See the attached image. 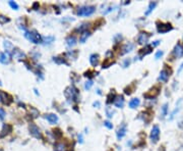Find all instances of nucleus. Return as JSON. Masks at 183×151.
Returning <instances> with one entry per match:
<instances>
[{
    "label": "nucleus",
    "mask_w": 183,
    "mask_h": 151,
    "mask_svg": "<svg viewBox=\"0 0 183 151\" xmlns=\"http://www.w3.org/2000/svg\"><path fill=\"white\" fill-rule=\"evenodd\" d=\"M64 95H65L66 99H68V100H71L73 102H77L79 101V91L77 90L74 86H70V87H67V88L65 89V91H64Z\"/></svg>",
    "instance_id": "nucleus-1"
},
{
    "label": "nucleus",
    "mask_w": 183,
    "mask_h": 151,
    "mask_svg": "<svg viewBox=\"0 0 183 151\" xmlns=\"http://www.w3.org/2000/svg\"><path fill=\"white\" fill-rule=\"evenodd\" d=\"M25 37L31 42L35 43V44H41L43 43V37L41 36L37 31H25Z\"/></svg>",
    "instance_id": "nucleus-2"
},
{
    "label": "nucleus",
    "mask_w": 183,
    "mask_h": 151,
    "mask_svg": "<svg viewBox=\"0 0 183 151\" xmlns=\"http://www.w3.org/2000/svg\"><path fill=\"white\" fill-rule=\"evenodd\" d=\"M96 11V6L94 5H84V6L78 7L76 14L78 17H90Z\"/></svg>",
    "instance_id": "nucleus-3"
},
{
    "label": "nucleus",
    "mask_w": 183,
    "mask_h": 151,
    "mask_svg": "<svg viewBox=\"0 0 183 151\" xmlns=\"http://www.w3.org/2000/svg\"><path fill=\"white\" fill-rule=\"evenodd\" d=\"M172 74V70L169 68L168 65H164V68L160 71V75H159V78H158V81L160 82H163V83H167Z\"/></svg>",
    "instance_id": "nucleus-4"
},
{
    "label": "nucleus",
    "mask_w": 183,
    "mask_h": 151,
    "mask_svg": "<svg viewBox=\"0 0 183 151\" xmlns=\"http://www.w3.org/2000/svg\"><path fill=\"white\" fill-rule=\"evenodd\" d=\"M160 134H161V131H160V128L158 125H155V126L152 128L151 134H149V139L153 144H156V143L159 142L160 140Z\"/></svg>",
    "instance_id": "nucleus-5"
},
{
    "label": "nucleus",
    "mask_w": 183,
    "mask_h": 151,
    "mask_svg": "<svg viewBox=\"0 0 183 151\" xmlns=\"http://www.w3.org/2000/svg\"><path fill=\"white\" fill-rule=\"evenodd\" d=\"M157 31L160 34H165V33H168L170 31L173 30V27H172L171 24L169 23H157Z\"/></svg>",
    "instance_id": "nucleus-6"
},
{
    "label": "nucleus",
    "mask_w": 183,
    "mask_h": 151,
    "mask_svg": "<svg viewBox=\"0 0 183 151\" xmlns=\"http://www.w3.org/2000/svg\"><path fill=\"white\" fill-rule=\"evenodd\" d=\"M160 91H161V87H160V86H154L153 88L149 89V90L146 92V94H143V97L146 98V99H154L160 94Z\"/></svg>",
    "instance_id": "nucleus-7"
},
{
    "label": "nucleus",
    "mask_w": 183,
    "mask_h": 151,
    "mask_svg": "<svg viewBox=\"0 0 183 151\" xmlns=\"http://www.w3.org/2000/svg\"><path fill=\"white\" fill-rule=\"evenodd\" d=\"M172 55H173L175 58H181L183 56V45L180 42H178L176 45H175L174 49L172 51Z\"/></svg>",
    "instance_id": "nucleus-8"
},
{
    "label": "nucleus",
    "mask_w": 183,
    "mask_h": 151,
    "mask_svg": "<svg viewBox=\"0 0 183 151\" xmlns=\"http://www.w3.org/2000/svg\"><path fill=\"white\" fill-rule=\"evenodd\" d=\"M29 130H30V133L33 137L37 138V139H42V133H41L40 129L36 126L34 124H31L30 127H29Z\"/></svg>",
    "instance_id": "nucleus-9"
},
{
    "label": "nucleus",
    "mask_w": 183,
    "mask_h": 151,
    "mask_svg": "<svg viewBox=\"0 0 183 151\" xmlns=\"http://www.w3.org/2000/svg\"><path fill=\"white\" fill-rule=\"evenodd\" d=\"M152 117H153V112H152L149 109V110H146V111H143V112H141V113H140V116H138V119H143V121L145 122L146 125H148L149 122H151Z\"/></svg>",
    "instance_id": "nucleus-10"
},
{
    "label": "nucleus",
    "mask_w": 183,
    "mask_h": 151,
    "mask_svg": "<svg viewBox=\"0 0 183 151\" xmlns=\"http://www.w3.org/2000/svg\"><path fill=\"white\" fill-rule=\"evenodd\" d=\"M126 132H127V126H126V124H122L119 127V129L117 130V132H116V136H117V139L118 140L122 139V138L126 135Z\"/></svg>",
    "instance_id": "nucleus-11"
},
{
    "label": "nucleus",
    "mask_w": 183,
    "mask_h": 151,
    "mask_svg": "<svg viewBox=\"0 0 183 151\" xmlns=\"http://www.w3.org/2000/svg\"><path fill=\"white\" fill-rule=\"evenodd\" d=\"M8 54L11 55L12 57H14V58H19V59H22V58H25V53L22 52V51H20L19 48H15V47H13V49L10 51Z\"/></svg>",
    "instance_id": "nucleus-12"
},
{
    "label": "nucleus",
    "mask_w": 183,
    "mask_h": 151,
    "mask_svg": "<svg viewBox=\"0 0 183 151\" xmlns=\"http://www.w3.org/2000/svg\"><path fill=\"white\" fill-rule=\"evenodd\" d=\"M149 36H151V35L148 34V33H146V32H141V33H140V35H138V37H137V43H138V44H140V45L146 44V43L148 42Z\"/></svg>",
    "instance_id": "nucleus-13"
},
{
    "label": "nucleus",
    "mask_w": 183,
    "mask_h": 151,
    "mask_svg": "<svg viewBox=\"0 0 183 151\" xmlns=\"http://www.w3.org/2000/svg\"><path fill=\"white\" fill-rule=\"evenodd\" d=\"M153 46L152 45H146L145 47L143 48V49H140V55H138V58L140 59H141V58L143 57V56H146V55H148L149 54V53L153 51Z\"/></svg>",
    "instance_id": "nucleus-14"
},
{
    "label": "nucleus",
    "mask_w": 183,
    "mask_h": 151,
    "mask_svg": "<svg viewBox=\"0 0 183 151\" xmlns=\"http://www.w3.org/2000/svg\"><path fill=\"white\" fill-rule=\"evenodd\" d=\"M133 48H134V44L133 43H131V42H128V43H126V44L123 45V47H122V51H121V54H126V53H129L131 52V51L133 50Z\"/></svg>",
    "instance_id": "nucleus-15"
},
{
    "label": "nucleus",
    "mask_w": 183,
    "mask_h": 151,
    "mask_svg": "<svg viewBox=\"0 0 183 151\" xmlns=\"http://www.w3.org/2000/svg\"><path fill=\"white\" fill-rule=\"evenodd\" d=\"M11 131H12V127L8 124H4L3 127H2L1 133H0V137H1V138L5 137L6 135H8Z\"/></svg>",
    "instance_id": "nucleus-16"
},
{
    "label": "nucleus",
    "mask_w": 183,
    "mask_h": 151,
    "mask_svg": "<svg viewBox=\"0 0 183 151\" xmlns=\"http://www.w3.org/2000/svg\"><path fill=\"white\" fill-rule=\"evenodd\" d=\"M114 105L117 107V108H122V107L124 106V97L122 95H118L114 101Z\"/></svg>",
    "instance_id": "nucleus-17"
},
{
    "label": "nucleus",
    "mask_w": 183,
    "mask_h": 151,
    "mask_svg": "<svg viewBox=\"0 0 183 151\" xmlns=\"http://www.w3.org/2000/svg\"><path fill=\"white\" fill-rule=\"evenodd\" d=\"M76 43H77V40H76V38H75V36L69 35L68 37L66 38V45H67L69 48H71V47H73V46H75Z\"/></svg>",
    "instance_id": "nucleus-18"
},
{
    "label": "nucleus",
    "mask_w": 183,
    "mask_h": 151,
    "mask_svg": "<svg viewBox=\"0 0 183 151\" xmlns=\"http://www.w3.org/2000/svg\"><path fill=\"white\" fill-rule=\"evenodd\" d=\"M45 119L52 125H55L58 122V116H56L55 113H49V114H46L45 116Z\"/></svg>",
    "instance_id": "nucleus-19"
},
{
    "label": "nucleus",
    "mask_w": 183,
    "mask_h": 151,
    "mask_svg": "<svg viewBox=\"0 0 183 151\" xmlns=\"http://www.w3.org/2000/svg\"><path fill=\"white\" fill-rule=\"evenodd\" d=\"M90 62L93 66H98L100 62V56L99 54H96V53H93V54L90 56Z\"/></svg>",
    "instance_id": "nucleus-20"
},
{
    "label": "nucleus",
    "mask_w": 183,
    "mask_h": 151,
    "mask_svg": "<svg viewBox=\"0 0 183 151\" xmlns=\"http://www.w3.org/2000/svg\"><path fill=\"white\" fill-rule=\"evenodd\" d=\"M116 97H117V95H116L115 91H114V90H112L109 94H108V96H107V104L114 103Z\"/></svg>",
    "instance_id": "nucleus-21"
},
{
    "label": "nucleus",
    "mask_w": 183,
    "mask_h": 151,
    "mask_svg": "<svg viewBox=\"0 0 183 151\" xmlns=\"http://www.w3.org/2000/svg\"><path fill=\"white\" fill-rule=\"evenodd\" d=\"M91 36V32L89 31H84L81 34V37H79V42L81 43H86V41L87 40V38Z\"/></svg>",
    "instance_id": "nucleus-22"
},
{
    "label": "nucleus",
    "mask_w": 183,
    "mask_h": 151,
    "mask_svg": "<svg viewBox=\"0 0 183 151\" xmlns=\"http://www.w3.org/2000/svg\"><path fill=\"white\" fill-rule=\"evenodd\" d=\"M140 100L138 98H133L129 101V107H130V108H132V109L138 107V106H140Z\"/></svg>",
    "instance_id": "nucleus-23"
},
{
    "label": "nucleus",
    "mask_w": 183,
    "mask_h": 151,
    "mask_svg": "<svg viewBox=\"0 0 183 151\" xmlns=\"http://www.w3.org/2000/svg\"><path fill=\"white\" fill-rule=\"evenodd\" d=\"M0 62L1 63H8L9 62V54L8 53L0 52Z\"/></svg>",
    "instance_id": "nucleus-24"
},
{
    "label": "nucleus",
    "mask_w": 183,
    "mask_h": 151,
    "mask_svg": "<svg viewBox=\"0 0 183 151\" xmlns=\"http://www.w3.org/2000/svg\"><path fill=\"white\" fill-rule=\"evenodd\" d=\"M0 95H1V98H2V102L5 104H10V102L12 101V98L10 97L9 95H7V94L3 93V92H1L0 93Z\"/></svg>",
    "instance_id": "nucleus-25"
},
{
    "label": "nucleus",
    "mask_w": 183,
    "mask_h": 151,
    "mask_svg": "<svg viewBox=\"0 0 183 151\" xmlns=\"http://www.w3.org/2000/svg\"><path fill=\"white\" fill-rule=\"evenodd\" d=\"M53 61L55 63H57V65H68V62L66 61V59L64 57H58V56H56V57H53Z\"/></svg>",
    "instance_id": "nucleus-26"
},
{
    "label": "nucleus",
    "mask_w": 183,
    "mask_h": 151,
    "mask_svg": "<svg viewBox=\"0 0 183 151\" xmlns=\"http://www.w3.org/2000/svg\"><path fill=\"white\" fill-rule=\"evenodd\" d=\"M157 4H158V3H157L156 1H154V2H149V7H148V10H146L145 15H149V14H151V12L155 9V7L157 6Z\"/></svg>",
    "instance_id": "nucleus-27"
},
{
    "label": "nucleus",
    "mask_w": 183,
    "mask_h": 151,
    "mask_svg": "<svg viewBox=\"0 0 183 151\" xmlns=\"http://www.w3.org/2000/svg\"><path fill=\"white\" fill-rule=\"evenodd\" d=\"M114 62H115V61H114V60H112V58L107 57L106 59L104 60V62H103L102 68H109V66L112 65Z\"/></svg>",
    "instance_id": "nucleus-28"
},
{
    "label": "nucleus",
    "mask_w": 183,
    "mask_h": 151,
    "mask_svg": "<svg viewBox=\"0 0 183 151\" xmlns=\"http://www.w3.org/2000/svg\"><path fill=\"white\" fill-rule=\"evenodd\" d=\"M135 89V84H131V85H129L128 87H126V88L124 89V93L126 94V95H130L131 93H132L133 91H134Z\"/></svg>",
    "instance_id": "nucleus-29"
},
{
    "label": "nucleus",
    "mask_w": 183,
    "mask_h": 151,
    "mask_svg": "<svg viewBox=\"0 0 183 151\" xmlns=\"http://www.w3.org/2000/svg\"><path fill=\"white\" fill-rule=\"evenodd\" d=\"M167 113H168V103H165L163 106H162V110H161V116L162 119L166 117Z\"/></svg>",
    "instance_id": "nucleus-30"
},
{
    "label": "nucleus",
    "mask_w": 183,
    "mask_h": 151,
    "mask_svg": "<svg viewBox=\"0 0 183 151\" xmlns=\"http://www.w3.org/2000/svg\"><path fill=\"white\" fill-rule=\"evenodd\" d=\"M55 40V38L53 36H47V37H43V42H45V44H51L53 41Z\"/></svg>",
    "instance_id": "nucleus-31"
},
{
    "label": "nucleus",
    "mask_w": 183,
    "mask_h": 151,
    "mask_svg": "<svg viewBox=\"0 0 183 151\" xmlns=\"http://www.w3.org/2000/svg\"><path fill=\"white\" fill-rule=\"evenodd\" d=\"M54 151H64V145L62 143H56L54 145Z\"/></svg>",
    "instance_id": "nucleus-32"
},
{
    "label": "nucleus",
    "mask_w": 183,
    "mask_h": 151,
    "mask_svg": "<svg viewBox=\"0 0 183 151\" xmlns=\"http://www.w3.org/2000/svg\"><path fill=\"white\" fill-rule=\"evenodd\" d=\"M3 44H4V47L6 48V50L8 51V53H9L12 49H13V46H12V44L9 42V41H4Z\"/></svg>",
    "instance_id": "nucleus-33"
},
{
    "label": "nucleus",
    "mask_w": 183,
    "mask_h": 151,
    "mask_svg": "<svg viewBox=\"0 0 183 151\" xmlns=\"http://www.w3.org/2000/svg\"><path fill=\"white\" fill-rule=\"evenodd\" d=\"M87 26H89L87 24H82V25L81 26V27L76 28L75 31H76V32H79V33H81H81H82V32H84V31H87Z\"/></svg>",
    "instance_id": "nucleus-34"
},
{
    "label": "nucleus",
    "mask_w": 183,
    "mask_h": 151,
    "mask_svg": "<svg viewBox=\"0 0 183 151\" xmlns=\"http://www.w3.org/2000/svg\"><path fill=\"white\" fill-rule=\"evenodd\" d=\"M93 85H94V82H93L92 80H89V81H87L86 83H84V89H86L87 91H89L90 89L92 88Z\"/></svg>",
    "instance_id": "nucleus-35"
},
{
    "label": "nucleus",
    "mask_w": 183,
    "mask_h": 151,
    "mask_svg": "<svg viewBox=\"0 0 183 151\" xmlns=\"http://www.w3.org/2000/svg\"><path fill=\"white\" fill-rule=\"evenodd\" d=\"M114 110H112V108H110V107H106V116L111 119V117L113 116V114H114Z\"/></svg>",
    "instance_id": "nucleus-36"
},
{
    "label": "nucleus",
    "mask_w": 183,
    "mask_h": 151,
    "mask_svg": "<svg viewBox=\"0 0 183 151\" xmlns=\"http://www.w3.org/2000/svg\"><path fill=\"white\" fill-rule=\"evenodd\" d=\"M98 73H95V71H87L84 73V77H87V78H93L94 76H97Z\"/></svg>",
    "instance_id": "nucleus-37"
},
{
    "label": "nucleus",
    "mask_w": 183,
    "mask_h": 151,
    "mask_svg": "<svg viewBox=\"0 0 183 151\" xmlns=\"http://www.w3.org/2000/svg\"><path fill=\"white\" fill-rule=\"evenodd\" d=\"M8 4L10 5V7H11V8H13V9H15V10L19 9V4H17L16 2H14V1H9Z\"/></svg>",
    "instance_id": "nucleus-38"
},
{
    "label": "nucleus",
    "mask_w": 183,
    "mask_h": 151,
    "mask_svg": "<svg viewBox=\"0 0 183 151\" xmlns=\"http://www.w3.org/2000/svg\"><path fill=\"white\" fill-rule=\"evenodd\" d=\"M163 54H164V52L162 50H158L156 52V54H155V58H156V59H159V58H161L162 56H163Z\"/></svg>",
    "instance_id": "nucleus-39"
},
{
    "label": "nucleus",
    "mask_w": 183,
    "mask_h": 151,
    "mask_svg": "<svg viewBox=\"0 0 183 151\" xmlns=\"http://www.w3.org/2000/svg\"><path fill=\"white\" fill-rule=\"evenodd\" d=\"M54 136H56V137H58V138H60V137H62V132L60 131L59 129H56V130H54Z\"/></svg>",
    "instance_id": "nucleus-40"
},
{
    "label": "nucleus",
    "mask_w": 183,
    "mask_h": 151,
    "mask_svg": "<svg viewBox=\"0 0 183 151\" xmlns=\"http://www.w3.org/2000/svg\"><path fill=\"white\" fill-rule=\"evenodd\" d=\"M122 38H123L122 35H121V34H117V35H116L115 37H114V42H115V43H119L120 41L122 40Z\"/></svg>",
    "instance_id": "nucleus-41"
},
{
    "label": "nucleus",
    "mask_w": 183,
    "mask_h": 151,
    "mask_svg": "<svg viewBox=\"0 0 183 151\" xmlns=\"http://www.w3.org/2000/svg\"><path fill=\"white\" fill-rule=\"evenodd\" d=\"M104 126L106 127L107 129H109V130H112V129H113V125L111 124L109 121H105V122H104Z\"/></svg>",
    "instance_id": "nucleus-42"
},
{
    "label": "nucleus",
    "mask_w": 183,
    "mask_h": 151,
    "mask_svg": "<svg viewBox=\"0 0 183 151\" xmlns=\"http://www.w3.org/2000/svg\"><path fill=\"white\" fill-rule=\"evenodd\" d=\"M5 116H6V113H5V110H4L3 108H1V107H0V121L4 119Z\"/></svg>",
    "instance_id": "nucleus-43"
},
{
    "label": "nucleus",
    "mask_w": 183,
    "mask_h": 151,
    "mask_svg": "<svg viewBox=\"0 0 183 151\" xmlns=\"http://www.w3.org/2000/svg\"><path fill=\"white\" fill-rule=\"evenodd\" d=\"M8 22H9V19H7V17H4V15H0V23H1V24L8 23Z\"/></svg>",
    "instance_id": "nucleus-44"
},
{
    "label": "nucleus",
    "mask_w": 183,
    "mask_h": 151,
    "mask_svg": "<svg viewBox=\"0 0 183 151\" xmlns=\"http://www.w3.org/2000/svg\"><path fill=\"white\" fill-rule=\"evenodd\" d=\"M131 62V59L130 58H127V59H125L124 61H123V68H128Z\"/></svg>",
    "instance_id": "nucleus-45"
},
{
    "label": "nucleus",
    "mask_w": 183,
    "mask_h": 151,
    "mask_svg": "<svg viewBox=\"0 0 183 151\" xmlns=\"http://www.w3.org/2000/svg\"><path fill=\"white\" fill-rule=\"evenodd\" d=\"M93 106H94V107H97V108H99V107L101 106V103H100L99 101H96V102H94V103H93Z\"/></svg>",
    "instance_id": "nucleus-46"
},
{
    "label": "nucleus",
    "mask_w": 183,
    "mask_h": 151,
    "mask_svg": "<svg viewBox=\"0 0 183 151\" xmlns=\"http://www.w3.org/2000/svg\"><path fill=\"white\" fill-rule=\"evenodd\" d=\"M160 42H161V41H159V40H157V41H155L154 43H152V46H153V47H156V46H158L159 44H160Z\"/></svg>",
    "instance_id": "nucleus-47"
},
{
    "label": "nucleus",
    "mask_w": 183,
    "mask_h": 151,
    "mask_svg": "<svg viewBox=\"0 0 183 151\" xmlns=\"http://www.w3.org/2000/svg\"><path fill=\"white\" fill-rule=\"evenodd\" d=\"M78 142L79 143H84V137H82L81 134L78 135Z\"/></svg>",
    "instance_id": "nucleus-48"
},
{
    "label": "nucleus",
    "mask_w": 183,
    "mask_h": 151,
    "mask_svg": "<svg viewBox=\"0 0 183 151\" xmlns=\"http://www.w3.org/2000/svg\"><path fill=\"white\" fill-rule=\"evenodd\" d=\"M183 70V62L181 63V65H180V66H179V68H178V74L179 73H181V71Z\"/></svg>",
    "instance_id": "nucleus-49"
},
{
    "label": "nucleus",
    "mask_w": 183,
    "mask_h": 151,
    "mask_svg": "<svg viewBox=\"0 0 183 151\" xmlns=\"http://www.w3.org/2000/svg\"><path fill=\"white\" fill-rule=\"evenodd\" d=\"M68 151H71V150H68Z\"/></svg>",
    "instance_id": "nucleus-50"
}]
</instances>
